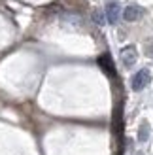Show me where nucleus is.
I'll return each mask as SVG.
<instances>
[{
  "mask_svg": "<svg viewBox=\"0 0 153 155\" xmlns=\"http://www.w3.org/2000/svg\"><path fill=\"white\" fill-rule=\"evenodd\" d=\"M151 81V72L148 70V68H142V70H138L132 78H131V89L132 91H144L149 85Z\"/></svg>",
  "mask_w": 153,
  "mask_h": 155,
  "instance_id": "f257e3e1",
  "label": "nucleus"
},
{
  "mask_svg": "<svg viewBox=\"0 0 153 155\" xmlns=\"http://www.w3.org/2000/svg\"><path fill=\"white\" fill-rule=\"evenodd\" d=\"M104 12H106V19H108V23H112V25H116L121 17V6H119L117 0H108Z\"/></svg>",
  "mask_w": 153,
  "mask_h": 155,
  "instance_id": "f03ea898",
  "label": "nucleus"
},
{
  "mask_svg": "<svg viewBox=\"0 0 153 155\" xmlns=\"http://www.w3.org/2000/svg\"><path fill=\"white\" fill-rule=\"evenodd\" d=\"M136 59H138V51H136L134 45H127V48L121 49V63L127 68H131L136 63Z\"/></svg>",
  "mask_w": 153,
  "mask_h": 155,
  "instance_id": "7ed1b4c3",
  "label": "nucleus"
},
{
  "mask_svg": "<svg viewBox=\"0 0 153 155\" xmlns=\"http://www.w3.org/2000/svg\"><path fill=\"white\" fill-rule=\"evenodd\" d=\"M142 15H144V8L136 6V4H131V6H127L125 10H123V19H125V21H129V23L138 21Z\"/></svg>",
  "mask_w": 153,
  "mask_h": 155,
  "instance_id": "20e7f679",
  "label": "nucleus"
},
{
  "mask_svg": "<svg viewBox=\"0 0 153 155\" xmlns=\"http://www.w3.org/2000/svg\"><path fill=\"white\" fill-rule=\"evenodd\" d=\"M98 63H100L102 70H104L106 74H108V76H116V72H113V63H112L110 55H102L100 59H98Z\"/></svg>",
  "mask_w": 153,
  "mask_h": 155,
  "instance_id": "39448f33",
  "label": "nucleus"
},
{
  "mask_svg": "<svg viewBox=\"0 0 153 155\" xmlns=\"http://www.w3.org/2000/svg\"><path fill=\"white\" fill-rule=\"evenodd\" d=\"M148 138H149V123L142 121L140 127H138V140L140 142H148Z\"/></svg>",
  "mask_w": 153,
  "mask_h": 155,
  "instance_id": "423d86ee",
  "label": "nucleus"
},
{
  "mask_svg": "<svg viewBox=\"0 0 153 155\" xmlns=\"http://www.w3.org/2000/svg\"><path fill=\"white\" fill-rule=\"evenodd\" d=\"M146 53H148L149 57H153V42H149V44L146 45Z\"/></svg>",
  "mask_w": 153,
  "mask_h": 155,
  "instance_id": "0eeeda50",
  "label": "nucleus"
},
{
  "mask_svg": "<svg viewBox=\"0 0 153 155\" xmlns=\"http://www.w3.org/2000/svg\"><path fill=\"white\" fill-rule=\"evenodd\" d=\"M95 19H96V23H98V25H102V23H104V21H102V15H100V13H95Z\"/></svg>",
  "mask_w": 153,
  "mask_h": 155,
  "instance_id": "6e6552de",
  "label": "nucleus"
},
{
  "mask_svg": "<svg viewBox=\"0 0 153 155\" xmlns=\"http://www.w3.org/2000/svg\"><path fill=\"white\" fill-rule=\"evenodd\" d=\"M138 155H142V153H138Z\"/></svg>",
  "mask_w": 153,
  "mask_h": 155,
  "instance_id": "1a4fd4ad",
  "label": "nucleus"
}]
</instances>
